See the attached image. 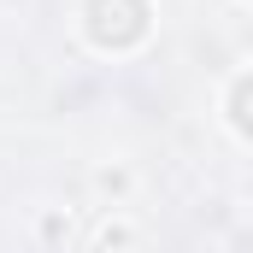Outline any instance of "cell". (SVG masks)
Instances as JSON below:
<instances>
[{
	"label": "cell",
	"instance_id": "cell-1",
	"mask_svg": "<svg viewBox=\"0 0 253 253\" xmlns=\"http://www.w3.org/2000/svg\"><path fill=\"white\" fill-rule=\"evenodd\" d=\"M248 77H236V94H230V118H236V129H248Z\"/></svg>",
	"mask_w": 253,
	"mask_h": 253
}]
</instances>
